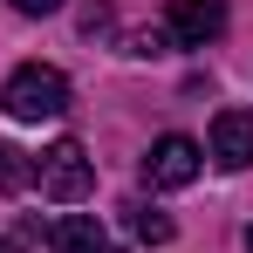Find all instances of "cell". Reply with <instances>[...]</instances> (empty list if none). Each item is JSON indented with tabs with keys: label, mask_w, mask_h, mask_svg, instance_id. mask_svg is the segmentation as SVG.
Instances as JSON below:
<instances>
[{
	"label": "cell",
	"mask_w": 253,
	"mask_h": 253,
	"mask_svg": "<svg viewBox=\"0 0 253 253\" xmlns=\"http://www.w3.org/2000/svg\"><path fill=\"white\" fill-rule=\"evenodd\" d=\"M14 7H21V14H55L62 0H14Z\"/></svg>",
	"instance_id": "obj_9"
},
{
	"label": "cell",
	"mask_w": 253,
	"mask_h": 253,
	"mask_svg": "<svg viewBox=\"0 0 253 253\" xmlns=\"http://www.w3.org/2000/svg\"><path fill=\"white\" fill-rule=\"evenodd\" d=\"M48 253H110L103 219H96V212H62V219L48 226Z\"/></svg>",
	"instance_id": "obj_6"
},
{
	"label": "cell",
	"mask_w": 253,
	"mask_h": 253,
	"mask_svg": "<svg viewBox=\"0 0 253 253\" xmlns=\"http://www.w3.org/2000/svg\"><path fill=\"white\" fill-rule=\"evenodd\" d=\"M212 165L219 171H247L253 165V117L247 110H219L212 117Z\"/></svg>",
	"instance_id": "obj_5"
},
{
	"label": "cell",
	"mask_w": 253,
	"mask_h": 253,
	"mask_svg": "<svg viewBox=\"0 0 253 253\" xmlns=\"http://www.w3.org/2000/svg\"><path fill=\"white\" fill-rule=\"evenodd\" d=\"M226 35V0H178L165 14V42L171 48H206Z\"/></svg>",
	"instance_id": "obj_3"
},
{
	"label": "cell",
	"mask_w": 253,
	"mask_h": 253,
	"mask_svg": "<svg viewBox=\"0 0 253 253\" xmlns=\"http://www.w3.org/2000/svg\"><path fill=\"white\" fill-rule=\"evenodd\" d=\"M28 185H35V165H28V151L0 144V192H28Z\"/></svg>",
	"instance_id": "obj_7"
},
{
	"label": "cell",
	"mask_w": 253,
	"mask_h": 253,
	"mask_svg": "<svg viewBox=\"0 0 253 253\" xmlns=\"http://www.w3.org/2000/svg\"><path fill=\"white\" fill-rule=\"evenodd\" d=\"M0 253H21V247H7V240H0Z\"/></svg>",
	"instance_id": "obj_10"
},
{
	"label": "cell",
	"mask_w": 253,
	"mask_h": 253,
	"mask_svg": "<svg viewBox=\"0 0 253 253\" xmlns=\"http://www.w3.org/2000/svg\"><path fill=\"white\" fill-rule=\"evenodd\" d=\"M0 110H7L14 124H48V117L69 110V76L48 69V62H21V69L7 76V89H0Z\"/></svg>",
	"instance_id": "obj_1"
},
{
	"label": "cell",
	"mask_w": 253,
	"mask_h": 253,
	"mask_svg": "<svg viewBox=\"0 0 253 253\" xmlns=\"http://www.w3.org/2000/svg\"><path fill=\"white\" fill-rule=\"evenodd\" d=\"M130 233H137L144 247H165V240H171V219L158 206H130Z\"/></svg>",
	"instance_id": "obj_8"
},
{
	"label": "cell",
	"mask_w": 253,
	"mask_h": 253,
	"mask_svg": "<svg viewBox=\"0 0 253 253\" xmlns=\"http://www.w3.org/2000/svg\"><path fill=\"white\" fill-rule=\"evenodd\" d=\"M110 253H117V247H110Z\"/></svg>",
	"instance_id": "obj_12"
},
{
	"label": "cell",
	"mask_w": 253,
	"mask_h": 253,
	"mask_svg": "<svg viewBox=\"0 0 253 253\" xmlns=\"http://www.w3.org/2000/svg\"><path fill=\"white\" fill-rule=\"evenodd\" d=\"M247 253H253V226H247Z\"/></svg>",
	"instance_id": "obj_11"
},
{
	"label": "cell",
	"mask_w": 253,
	"mask_h": 253,
	"mask_svg": "<svg viewBox=\"0 0 253 253\" xmlns=\"http://www.w3.org/2000/svg\"><path fill=\"white\" fill-rule=\"evenodd\" d=\"M35 185H42V199H55V206H83L89 185H96V165H89V151L76 144V137H62V144H48V151H42Z\"/></svg>",
	"instance_id": "obj_2"
},
{
	"label": "cell",
	"mask_w": 253,
	"mask_h": 253,
	"mask_svg": "<svg viewBox=\"0 0 253 253\" xmlns=\"http://www.w3.org/2000/svg\"><path fill=\"white\" fill-rule=\"evenodd\" d=\"M199 171H206V151H199L192 137H158V144H151V158H144V178H151V185H165V192H185Z\"/></svg>",
	"instance_id": "obj_4"
}]
</instances>
